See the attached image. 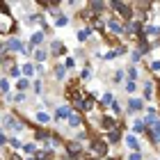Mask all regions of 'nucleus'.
Segmentation results:
<instances>
[{"instance_id":"12","label":"nucleus","mask_w":160,"mask_h":160,"mask_svg":"<svg viewBox=\"0 0 160 160\" xmlns=\"http://www.w3.org/2000/svg\"><path fill=\"white\" fill-rule=\"evenodd\" d=\"M103 128L105 130H114V119L112 117H103Z\"/></svg>"},{"instance_id":"18","label":"nucleus","mask_w":160,"mask_h":160,"mask_svg":"<svg viewBox=\"0 0 160 160\" xmlns=\"http://www.w3.org/2000/svg\"><path fill=\"white\" fill-rule=\"evenodd\" d=\"M87 37H89V30H87V28H85V30H80V32H78V41H85Z\"/></svg>"},{"instance_id":"38","label":"nucleus","mask_w":160,"mask_h":160,"mask_svg":"<svg viewBox=\"0 0 160 160\" xmlns=\"http://www.w3.org/2000/svg\"><path fill=\"white\" fill-rule=\"evenodd\" d=\"M12 160H21V158H18V156H12Z\"/></svg>"},{"instance_id":"26","label":"nucleus","mask_w":160,"mask_h":160,"mask_svg":"<svg viewBox=\"0 0 160 160\" xmlns=\"http://www.w3.org/2000/svg\"><path fill=\"white\" fill-rule=\"evenodd\" d=\"M9 144H12V149H21V147H23L18 140H9Z\"/></svg>"},{"instance_id":"6","label":"nucleus","mask_w":160,"mask_h":160,"mask_svg":"<svg viewBox=\"0 0 160 160\" xmlns=\"http://www.w3.org/2000/svg\"><path fill=\"white\" fill-rule=\"evenodd\" d=\"M123 142H126V147H130V149H140V142H137V137L135 135H126V140H123Z\"/></svg>"},{"instance_id":"15","label":"nucleus","mask_w":160,"mask_h":160,"mask_svg":"<svg viewBox=\"0 0 160 160\" xmlns=\"http://www.w3.org/2000/svg\"><path fill=\"white\" fill-rule=\"evenodd\" d=\"M110 30H112V32H117V34H121V32H123V30H121V25L117 23V21H110Z\"/></svg>"},{"instance_id":"40","label":"nucleus","mask_w":160,"mask_h":160,"mask_svg":"<svg viewBox=\"0 0 160 160\" xmlns=\"http://www.w3.org/2000/svg\"><path fill=\"white\" fill-rule=\"evenodd\" d=\"M158 87H160V82H158Z\"/></svg>"},{"instance_id":"29","label":"nucleus","mask_w":160,"mask_h":160,"mask_svg":"<svg viewBox=\"0 0 160 160\" xmlns=\"http://www.w3.org/2000/svg\"><path fill=\"white\" fill-rule=\"evenodd\" d=\"M23 149H25V153H32V151H34V144H23Z\"/></svg>"},{"instance_id":"10","label":"nucleus","mask_w":160,"mask_h":160,"mask_svg":"<svg viewBox=\"0 0 160 160\" xmlns=\"http://www.w3.org/2000/svg\"><path fill=\"white\" fill-rule=\"evenodd\" d=\"M69 126L71 128H80V126H82V119H80L78 114H71V117H69Z\"/></svg>"},{"instance_id":"22","label":"nucleus","mask_w":160,"mask_h":160,"mask_svg":"<svg viewBox=\"0 0 160 160\" xmlns=\"http://www.w3.org/2000/svg\"><path fill=\"white\" fill-rule=\"evenodd\" d=\"M64 73H67L64 67H57V69H55V76H57V78H64Z\"/></svg>"},{"instance_id":"11","label":"nucleus","mask_w":160,"mask_h":160,"mask_svg":"<svg viewBox=\"0 0 160 160\" xmlns=\"http://www.w3.org/2000/svg\"><path fill=\"white\" fill-rule=\"evenodd\" d=\"M67 149H69V153H71V156H78L80 151H82V149H80V144H76V142H71V144H67Z\"/></svg>"},{"instance_id":"28","label":"nucleus","mask_w":160,"mask_h":160,"mask_svg":"<svg viewBox=\"0 0 160 160\" xmlns=\"http://www.w3.org/2000/svg\"><path fill=\"white\" fill-rule=\"evenodd\" d=\"M0 87H2V92H9V82L7 80H0Z\"/></svg>"},{"instance_id":"14","label":"nucleus","mask_w":160,"mask_h":160,"mask_svg":"<svg viewBox=\"0 0 160 160\" xmlns=\"http://www.w3.org/2000/svg\"><path fill=\"white\" fill-rule=\"evenodd\" d=\"M37 121H39V123H48V121H50V117H48L46 112H37Z\"/></svg>"},{"instance_id":"34","label":"nucleus","mask_w":160,"mask_h":160,"mask_svg":"<svg viewBox=\"0 0 160 160\" xmlns=\"http://www.w3.org/2000/svg\"><path fill=\"white\" fill-rule=\"evenodd\" d=\"M128 76H130V78H137V69L133 67V69H130V71H128Z\"/></svg>"},{"instance_id":"19","label":"nucleus","mask_w":160,"mask_h":160,"mask_svg":"<svg viewBox=\"0 0 160 160\" xmlns=\"http://www.w3.org/2000/svg\"><path fill=\"white\" fill-rule=\"evenodd\" d=\"M110 142H112V144H117V142H119V128L110 133Z\"/></svg>"},{"instance_id":"27","label":"nucleus","mask_w":160,"mask_h":160,"mask_svg":"<svg viewBox=\"0 0 160 160\" xmlns=\"http://www.w3.org/2000/svg\"><path fill=\"white\" fill-rule=\"evenodd\" d=\"M135 89H137V87H135V82H128V85H126V92H128V94H133Z\"/></svg>"},{"instance_id":"4","label":"nucleus","mask_w":160,"mask_h":160,"mask_svg":"<svg viewBox=\"0 0 160 160\" xmlns=\"http://www.w3.org/2000/svg\"><path fill=\"white\" fill-rule=\"evenodd\" d=\"M55 117H57V119H69V117H71L69 108H67V105H60V108L55 110Z\"/></svg>"},{"instance_id":"3","label":"nucleus","mask_w":160,"mask_h":160,"mask_svg":"<svg viewBox=\"0 0 160 160\" xmlns=\"http://www.w3.org/2000/svg\"><path fill=\"white\" fill-rule=\"evenodd\" d=\"M5 48H7V50H21V53H23V48H25V46H23V43H21L18 39H9V41L5 43Z\"/></svg>"},{"instance_id":"2","label":"nucleus","mask_w":160,"mask_h":160,"mask_svg":"<svg viewBox=\"0 0 160 160\" xmlns=\"http://www.w3.org/2000/svg\"><path fill=\"white\" fill-rule=\"evenodd\" d=\"M112 7H114L119 14H123V18H130V7H128L126 2H112Z\"/></svg>"},{"instance_id":"24","label":"nucleus","mask_w":160,"mask_h":160,"mask_svg":"<svg viewBox=\"0 0 160 160\" xmlns=\"http://www.w3.org/2000/svg\"><path fill=\"white\" fill-rule=\"evenodd\" d=\"M37 60H39V62L46 60V50H37Z\"/></svg>"},{"instance_id":"23","label":"nucleus","mask_w":160,"mask_h":160,"mask_svg":"<svg viewBox=\"0 0 160 160\" xmlns=\"http://www.w3.org/2000/svg\"><path fill=\"white\" fill-rule=\"evenodd\" d=\"M128 160H142V153H140V151H135V153L128 156Z\"/></svg>"},{"instance_id":"17","label":"nucleus","mask_w":160,"mask_h":160,"mask_svg":"<svg viewBox=\"0 0 160 160\" xmlns=\"http://www.w3.org/2000/svg\"><path fill=\"white\" fill-rule=\"evenodd\" d=\"M55 23H57V25L62 28V25H67V23H69V18L64 16V14H57V21H55Z\"/></svg>"},{"instance_id":"33","label":"nucleus","mask_w":160,"mask_h":160,"mask_svg":"<svg viewBox=\"0 0 160 160\" xmlns=\"http://www.w3.org/2000/svg\"><path fill=\"white\" fill-rule=\"evenodd\" d=\"M92 7H94V9H98V12H101V9H103V2H92Z\"/></svg>"},{"instance_id":"37","label":"nucleus","mask_w":160,"mask_h":160,"mask_svg":"<svg viewBox=\"0 0 160 160\" xmlns=\"http://www.w3.org/2000/svg\"><path fill=\"white\" fill-rule=\"evenodd\" d=\"M2 62H5V55H2V53H0V64H2Z\"/></svg>"},{"instance_id":"30","label":"nucleus","mask_w":160,"mask_h":160,"mask_svg":"<svg viewBox=\"0 0 160 160\" xmlns=\"http://www.w3.org/2000/svg\"><path fill=\"white\" fill-rule=\"evenodd\" d=\"M9 73H12V76H14V78H18V76H21V71H18V69H16V67H12V71H9Z\"/></svg>"},{"instance_id":"35","label":"nucleus","mask_w":160,"mask_h":160,"mask_svg":"<svg viewBox=\"0 0 160 160\" xmlns=\"http://www.w3.org/2000/svg\"><path fill=\"white\" fill-rule=\"evenodd\" d=\"M151 69H153V71H158V69H160V62H153V64H151Z\"/></svg>"},{"instance_id":"32","label":"nucleus","mask_w":160,"mask_h":160,"mask_svg":"<svg viewBox=\"0 0 160 160\" xmlns=\"http://www.w3.org/2000/svg\"><path fill=\"white\" fill-rule=\"evenodd\" d=\"M103 103H112V94H105V96H103Z\"/></svg>"},{"instance_id":"1","label":"nucleus","mask_w":160,"mask_h":160,"mask_svg":"<svg viewBox=\"0 0 160 160\" xmlns=\"http://www.w3.org/2000/svg\"><path fill=\"white\" fill-rule=\"evenodd\" d=\"M92 151L96 156H105V151H108V144L103 142V140H94L92 142Z\"/></svg>"},{"instance_id":"36","label":"nucleus","mask_w":160,"mask_h":160,"mask_svg":"<svg viewBox=\"0 0 160 160\" xmlns=\"http://www.w3.org/2000/svg\"><path fill=\"white\" fill-rule=\"evenodd\" d=\"M5 142H7V137H5L2 133H0V144H5Z\"/></svg>"},{"instance_id":"25","label":"nucleus","mask_w":160,"mask_h":160,"mask_svg":"<svg viewBox=\"0 0 160 160\" xmlns=\"http://www.w3.org/2000/svg\"><path fill=\"white\" fill-rule=\"evenodd\" d=\"M112 112H114V114H119V112H121V108H119L117 101H112Z\"/></svg>"},{"instance_id":"20","label":"nucleus","mask_w":160,"mask_h":160,"mask_svg":"<svg viewBox=\"0 0 160 160\" xmlns=\"http://www.w3.org/2000/svg\"><path fill=\"white\" fill-rule=\"evenodd\" d=\"M28 87H30V82H28V80H18V89H21V92H25Z\"/></svg>"},{"instance_id":"13","label":"nucleus","mask_w":160,"mask_h":160,"mask_svg":"<svg viewBox=\"0 0 160 160\" xmlns=\"http://www.w3.org/2000/svg\"><path fill=\"white\" fill-rule=\"evenodd\" d=\"M133 130H135V133H142V130H147V123H144V121H135Z\"/></svg>"},{"instance_id":"31","label":"nucleus","mask_w":160,"mask_h":160,"mask_svg":"<svg viewBox=\"0 0 160 160\" xmlns=\"http://www.w3.org/2000/svg\"><path fill=\"white\" fill-rule=\"evenodd\" d=\"M130 57H133V62H140V57H142V53H137V50H135V53L130 55Z\"/></svg>"},{"instance_id":"21","label":"nucleus","mask_w":160,"mask_h":160,"mask_svg":"<svg viewBox=\"0 0 160 160\" xmlns=\"http://www.w3.org/2000/svg\"><path fill=\"white\" fill-rule=\"evenodd\" d=\"M23 71H25V76H32V73H34L32 64H25V67H23Z\"/></svg>"},{"instance_id":"8","label":"nucleus","mask_w":160,"mask_h":160,"mask_svg":"<svg viewBox=\"0 0 160 160\" xmlns=\"http://www.w3.org/2000/svg\"><path fill=\"white\" fill-rule=\"evenodd\" d=\"M128 110H130V112L142 110V101H140V98H130V101H128Z\"/></svg>"},{"instance_id":"7","label":"nucleus","mask_w":160,"mask_h":160,"mask_svg":"<svg viewBox=\"0 0 160 160\" xmlns=\"http://www.w3.org/2000/svg\"><path fill=\"white\" fill-rule=\"evenodd\" d=\"M144 34H147V37H151V39H158V37H160V28H158V25H149Z\"/></svg>"},{"instance_id":"9","label":"nucleus","mask_w":160,"mask_h":160,"mask_svg":"<svg viewBox=\"0 0 160 160\" xmlns=\"http://www.w3.org/2000/svg\"><path fill=\"white\" fill-rule=\"evenodd\" d=\"M94 108V96H82V112L92 110Z\"/></svg>"},{"instance_id":"5","label":"nucleus","mask_w":160,"mask_h":160,"mask_svg":"<svg viewBox=\"0 0 160 160\" xmlns=\"http://www.w3.org/2000/svg\"><path fill=\"white\" fill-rule=\"evenodd\" d=\"M50 50H53V55H64V53H67L64 43H60V41H53V46H50Z\"/></svg>"},{"instance_id":"16","label":"nucleus","mask_w":160,"mask_h":160,"mask_svg":"<svg viewBox=\"0 0 160 160\" xmlns=\"http://www.w3.org/2000/svg\"><path fill=\"white\" fill-rule=\"evenodd\" d=\"M41 39H43V32H34V34H32V43H34V46H39Z\"/></svg>"},{"instance_id":"39","label":"nucleus","mask_w":160,"mask_h":160,"mask_svg":"<svg viewBox=\"0 0 160 160\" xmlns=\"http://www.w3.org/2000/svg\"><path fill=\"white\" fill-rule=\"evenodd\" d=\"M28 160H34V158H28Z\"/></svg>"}]
</instances>
